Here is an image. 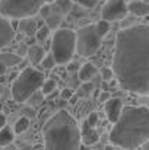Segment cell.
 I'll return each instance as SVG.
<instances>
[{
  "label": "cell",
  "instance_id": "24",
  "mask_svg": "<svg viewBox=\"0 0 149 150\" xmlns=\"http://www.w3.org/2000/svg\"><path fill=\"white\" fill-rule=\"evenodd\" d=\"M41 66L44 67V69H53L54 66H56V60H54V57L51 55V54H47L46 57H44V60L41 61Z\"/></svg>",
  "mask_w": 149,
  "mask_h": 150
},
{
  "label": "cell",
  "instance_id": "15",
  "mask_svg": "<svg viewBox=\"0 0 149 150\" xmlns=\"http://www.w3.org/2000/svg\"><path fill=\"white\" fill-rule=\"evenodd\" d=\"M19 31L22 34H25V35H35L37 31H38V25H37V22L32 18H26V19H22L21 21Z\"/></svg>",
  "mask_w": 149,
  "mask_h": 150
},
{
  "label": "cell",
  "instance_id": "14",
  "mask_svg": "<svg viewBox=\"0 0 149 150\" xmlns=\"http://www.w3.org/2000/svg\"><path fill=\"white\" fill-rule=\"evenodd\" d=\"M73 4L75 3L72 0H56L54 3H51V12L58 13V15H66V13H70Z\"/></svg>",
  "mask_w": 149,
  "mask_h": 150
},
{
  "label": "cell",
  "instance_id": "23",
  "mask_svg": "<svg viewBox=\"0 0 149 150\" xmlns=\"http://www.w3.org/2000/svg\"><path fill=\"white\" fill-rule=\"evenodd\" d=\"M50 28L47 25H44V26H41V28H38V31H37V34H35V37H37V40L38 41H46L47 38H48L50 35Z\"/></svg>",
  "mask_w": 149,
  "mask_h": 150
},
{
  "label": "cell",
  "instance_id": "8",
  "mask_svg": "<svg viewBox=\"0 0 149 150\" xmlns=\"http://www.w3.org/2000/svg\"><path fill=\"white\" fill-rule=\"evenodd\" d=\"M129 15L127 3L123 0H108L105 1L102 10H101V19L114 22V21H123Z\"/></svg>",
  "mask_w": 149,
  "mask_h": 150
},
{
  "label": "cell",
  "instance_id": "18",
  "mask_svg": "<svg viewBox=\"0 0 149 150\" xmlns=\"http://www.w3.org/2000/svg\"><path fill=\"white\" fill-rule=\"evenodd\" d=\"M15 139V133L10 127H3L0 130V147H4V146H9Z\"/></svg>",
  "mask_w": 149,
  "mask_h": 150
},
{
  "label": "cell",
  "instance_id": "10",
  "mask_svg": "<svg viewBox=\"0 0 149 150\" xmlns=\"http://www.w3.org/2000/svg\"><path fill=\"white\" fill-rule=\"evenodd\" d=\"M13 37H15V31L12 23L9 22V19L1 16L0 18V50L9 45L13 41Z\"/></svg>",
  "mask_w": 149,
  "mask_h": 150
},
{
  "label": "cell",
  "instance_id": "25",
  "mask_svg": "<svg viewBox=\"0 0 149 150\" xmlns=\"http://www.w3.org/2000/svg\"><path fill=\"white\" fill-rule=\"evenodd\" d=\"M72 1L76 3V4H79V6H82V7L89 9V7H95L99 0H72Z\"/></svg>",
  "mask_w": 149,
  "mask_h": 150
},
{
  "label": "cell",
  "instance_id": "12",
  "mask_svg": "<svg viewBox=\"0 0 149 150\" xmlns=\"http://www.w3.org/2000/svg\"><path fill=\"white\" fill-rule=\"evenodd\" d=\"M127 9H129V13H132L133 16H138V18H143L149 13V4L143 3V1H130L127 3Z\"/></svg>",
  "mask_w": 149,
  "mask_h": 150
},
{
  "label": "cell",
  "instance_id": "21",
  "mask_svg": "<svg viewBox=\"0 0 149 150\" xmlns=\"http://www.w3.org/2000/svg\"><path fill=\"white\" fill-rule=\"evenodd\" d=\"M95 29H97L99 37L104 38V37L110 32V22H108V21H104V19H99L98 22L95 23Z\"/></svg>",
  "mask_w": 149,
  "mask_h": 150
},
{
  "label": "cell",
  "instance_id": "4",
  "mask_svg": "<svg viewBox=\"0 0 149 150\" xmlns=\"http://www.w3.org/2000/svg\"><path fill=\"white\" fill-rule=\"evenodd\" d=\"M46 77L35 67H25L12 83V98L22 103L26 102L37 91L43 88Z\"/></svg>",
  "mask_w": 149,
  "mask_h": 150
},
{
  "label": "cell",
  "instance_id": "31",
  "mask_svg": "<svg viewBox=\"0 0 149 150\" xmlns=\"http://www.w3.org/2000/svg\"><path fill=\"white\" fill-rule=\"evenodd\" d=\"M3 127H6V117H4L3 112H0V130H1Z\"/></svg>",
  "mask_w": 149,
  "mask_h": 150
},
{
  "label": "cell",
  "instance_id": "32",
  "mask_svg": "<svg viewBox=\"0 0 149 150\" xmlns=\"http://www.w3.org/2000/svg\"><path fill=\"white\" fill-rule=\"evenodd\" d=\"M108 95H110L108 92H102V93H101V96H99V100H105V102H107V100L110 99V96H108Z\"/></svg>",
  "mask_w": 149,
  "mask_h": 150
},
{
  "label": "cell",
  "instance_id": "13",
  "mask_svg": "<svg viewBox=\"0 0 149 150\" xmlns=\"http://www.w3.org/2000/svg\"><path fill=\"white\" fill-rule=\"evenodd\" d=\"M26 55H28V60L31 61V64L37 66V64H41V61L46 57V52H44V48L40 47V45H31L28 48Z\"/></svg>",
  "mask_w": 149,
  "mask_h": 150
},
{
  "label": "cell",
  "instance_id": "16",
  "mask_svg": "<svg viewBox=\"0 0 149 150\" xmlns=\"http://www.w3.org/2000/svg\"><path fill=\"white\" fill-rule=\"evenodd\" d=\"M97 73H98V70H97V67H95L92 63H85V64L79 69V79H81L82 82H88V80H91L92 77H95Z\"/></svg>",
  "mask_w": 149,
  "mask_h": 150
},
{
  "label": "cell",
  "instance_id": "37",
  "mask_svg": "<svg viewBox=\"0 0 149 150\" xmlns=\"http://www.w3.org/2000/svg\"><path fill=\"white\" fill-rule=\"evenodd\" d=\"M123 1H126V3H127V1H129V3H130V1H132V0H123Z\"/></svg>",
  "mask_w": 149,
  "mask_h": 150
},
{
  "label": "cell",
  "instance_id": "19",
  "mask_svg": "<svg viewBox=\"0 0 149 150\" xmlns=\"http://www.w3.org/2000/svg\"><path fill=\"white\" fill-rule=\"evenodd\" d=\"M61 21H63V15L51 13L44 22H46V25L50 28V31H53V29H54V31H57V28H58V25L61 23Z\"/></svg>",
  "mask_w": 149,
  "mask_h": 150
},
{
  "label": "cell",
  "instance_id": "17",
  "mask_svg": "<svg viewBox=\"0 0 149 150\" xmlns=\"http://www.w3.org/2000/svg\"><path fill=\"white\" fill-rule=\"evenodd\" d=\"M22 61V57L15 52H0V63L4 64L6 67H13L18 66Z\"/></svg>",
  "mask_w": 149,
  "mask_h": 150
},
{
  "label": "cell",
  "instance_id": "29",
  "mask_svg": "<svg viewBox=\"0 0 149 150\" xmlns=\"http://www.w3.org/2000/svg\"><path fill=\"white\" fill-rule=\"evenodd\" d=\"M72 96H73V91L72 89H69V88H66V89H63L61 92H60V98L64 100H69L72 99Z\"/></svg>",
  "mask_w": 149,
  "mask_h": 150
},
{
  "label": "cell",
  "instance_id": "3",
  "mask_svg": "<svg viewBox=\"0 0 149 150\" xmlns=\"http://www.w3.org/2000/svg\"><path fill=\"white\" fill-rule=\"evenodd\" d=\"M44 150H79L82 137L76 120L64 109L56 112L43 127Z\"/></svg>",
  "mask_w": 149,
  "mask_h": 150
},
{
  "label": "cell",
  "instance_id": "28",
  "mask_svg": "<svg viewBox=\"0 0 149 150\" xmlns=\"http://www.w3.org/2000/svg\"><path fill=\"white\" fill-rule=\"evenodd\" d=\"M86 122H88L91 127L95 128V125L98 124V114H97V112H91V114L88 115V118H86Z\"/></svg>",
  "mask_w": 149,
  "mask_h": 150
},
{
  "label": "cell",
  "instance_id": "5",
  "mask_svg": "<svg viewBox=\"0 0 149 150\" xmlns=\"http://www.w3.org/2000/svg\"><path fill=\"white\" fill-rule=\"evenodd\" d=\"M76 52V32L69 28L57 29L51 40V55L56 64H67Z\"/></svg>",
  "mask_w": 149,
  "mask_h": 150
},
{
  "label": "cell",
  "instance_id": "30",
  "mask_svg": "<svg viewBox=\"0 0 149 150\" xmlns=\"http://www.w3.org/2000/svg\"><path fill=\"white\" fill-rule=\"evenodd\" d=\"M70 13L75 16V18H81V16H83V10H82V6H79V4H73V7H72V10H70Z\"/></svg>",
  "mask_w": 149,
  "mask_h": 150
},
{
  "label": "cell",
  "instance_id": "34",
  "mask_svg": "<svg viewBox=\"0 0 149 150\" xmlns=\"http://www.w3.org/2000/svg\"><path fill=\"white\" fill-rule=\"evenodd\" d=\"M18 150H34L32 147H29V146H22V147H19Z\"/></svg>",
  "mask_w": 149,
  "mask_h": 150
},
{
  "label": "cell",
  "instance_id": "20",
  "mask_svg": "<svg viewBox=\"0 0 149 150\" xmlns=\"http://www.w3.org/2000/svg\"><path fill=\"white\" fill-rule=\"evenodd\" d=\"M28 128H29V120H28L26 117H21V118L15 122L13 133H15V134H22V133H25Z\"/></svg>",
  "mask_w": 149,
  "mask_h": 150
},
{
  "label": "cell",
  "instance_id": "1",
  "mask_svg": "<svg viewBox=\"0 0 149 150\" xmlns=\"http://www.w3.org/2000/svg\"><path fill=\"white\" fill-rule=\"evenodd\" d=\"M113 71L121 89L149 93V26L123 28L115 37Z\"/></svg>",
  "mask_w": 149,
  "mask_h": 150
},
{
  "label": "cell",
  "instance_id": "11",
  "mask_svg": "<svg viewBox=\"0 0 149 150\" xmlns=\"http://www.w3.org/2000/svg\"><path fill=\"white\" fill-rule=\"evenodd\" d=\"M81 137H82V142H83L86 146L95 144V143H98V140H99L98 131H97L94 127H91L86 121H85V122L82 124V127H81Z\"/></svg>",
  "mask_w": 149,
  "mask_h": 150
},
{
  "label": "cell",
  "instance_id": "33",
  "mask_svg": "<svg viewBox=\"0 0 149 150\" xmlns=\"http://www.w3.org/2000/svg\"><path fill=\"white\" fill-rule=\"evenodd\" d=\"M6 69H7V67H6L4 64H1V63H0V76H1V74H4V71H6Z\"/></svg>",
  "mask_w": 149,
  "mask_h": 150
},
{
  "label": "cell",
  "instance_id": "7",
  "mask_svg": "<svg viewBox=\"0 0 149 150\" xmlns=\"http://www.w3.org/2000/svg\"><path fill=\"white\" fill-rule=\"evenodd\" d=\"M101 41L95 25L82 26L76 31V52L82 57H91L99 50Z\"/></svg>",
  "mask_w": 149,
  "mask_h": 150
},
{
  "label": "cell",
  "instance_id": "36",
  "mask_svg": "<svg viewBox=\"0 0 149 150\" xmlns=\"http://www.w3.org/2000/svg\"><path fill=\"white\" fill-rule=\"evenodd\" d=\"M105 150H114V146H113V144H111V146H107Z\"/></svg>",
  "mask_w": 149,
  "mask_h": 150
},
{
  "label": "cell",
  "instance_id": "27",
  "mask_svg": "<svg viewBox=\"0 0 149 150\" xmlns=\"http://www.w3.org/2000/svg\"><path fill=\"white\" fill-rule=\"evenodd\" d=\"M101 76H102V79L104 80H111L113 77H114V71H113V69L111 67H104L102 70H101Z\"/></svg>",
  "mask_w": 149,
  "mask_h": 150
},
{
  "label": "cell",
  "instance_id": "22",
  "mask_svg": "<svg viewBox=\"0 0 149 150\" xmlns=\"http://www.w3.org/2000/svg\"><path fill=\"white\" fill-rule=\"evenodd\" d=\"M54 91H56V82L51 80V79H46V82H44V85H43V88H41L43 95H50V93H53Z\"/></svg>",
  "mask_w": 149,
  "mask_h": 150
},
{
  "label": "cell",
  "instance_id": "26",
  "mask_svg": "<svg viewBox=\"0 0 149 150\" xmlns=\"http://www.w3.org/2000/svg\"><path fill=\"white\" fill-rule=\"evenodd\" d=\"M53 12H51V4H47V3H44L43 6H41V9H40V12H38V15L46 21L47 18H48L50 15H51Z\"/></svg>",
  "mask_w": 149,
  "mask_h": 150
},
{
  "label": "cell",
  "instance_id": "2",
  "mask_svg": "<svg viewBox=\"0 0 149 150\" xmlns=\"http://www.w3.org/2000/svg\"><path fill=\"white\" fill-rule=\"evenodd\" d=\"M149 140V108L129 105L123 108L118 121L110 131L113 146L136 149Z\"/></svg>",
  "mask_w": 149,
  "mask_h": 150
},
{
  "label": "cell",
  "instance_id": "9",
  "mask_svg": "<svg viewBox=\"0 0 149 150\" xmlns=\"http://www.w3.org/2000/svg\"><path fill=\"white\" fill-rule=\"evenodd\" d=\"M123 102L118 98H110L104 103V109H105V114H107V118L111 124H115L123 112Z\"/></svg>",
  "mask_w": 149,
  "mask_h": 150
},
{
  "label": "cell",
  "instance_id": "38",
  "mask_svg": "<svg viewBox=\"0 0 149 150\" xmlns=\"http://www.w3.org/2000/svg\"><path fill=\"white\" fill-rule=\"evenodd\" d=\"M127 150H135V149H127Z\"/></svg>",
  "mask_w": 149,
  "mask_h": 150
},
{
  "label": "cell",
  "instance_id": "35",
  "mask_svg": "<svg viewBox=\"0 0 149 150\" xmlns=\"http://www.w3.org/2000/svg\"><path fill=\"white\" fill-rule=\"evenodd\" d=\"M44 3H47V4H51V3H54V0H43Z\"/></svg>",
  "mask_w": 149,
  "mask_h": 150
},
{
  "label": "cell",
  "instance_id": "6",
  "mask_svg": "<svg viewBox=\"0 0 149 150\" xmlns=\"http://www.w3.org/2000/svg\"><path fill=\"white\" fill-rule=\"evenodd\" d=\"M43 0H0V15L6 19H26L37 15Z\"/></svg>",
  "mask_w": 149,
  "mask_h": 150
}]
</instances>
